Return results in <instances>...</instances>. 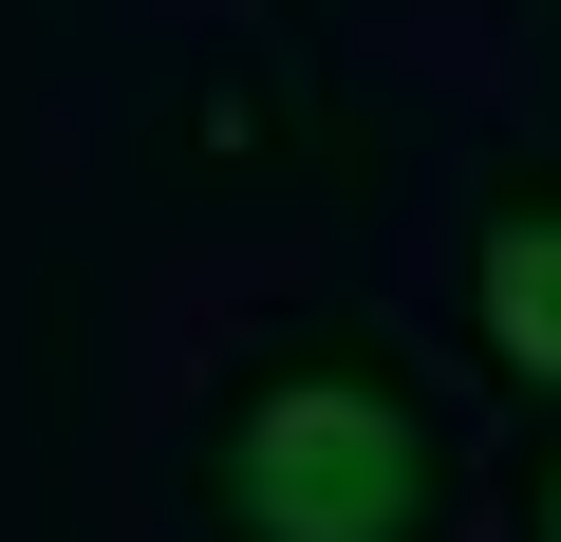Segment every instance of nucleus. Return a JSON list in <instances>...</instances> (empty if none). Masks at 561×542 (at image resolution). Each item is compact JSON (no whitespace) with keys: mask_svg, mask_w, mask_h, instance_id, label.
Segmentation results:
<instances>
[{"mask_svg":"<svg viewBox=\"0 0 561 542\" xmlns=\"http://www.w3.org/2000/svg\"><path fill=\"white\" fill-rule=\"evenodd\" d=\"M187 505H206V542H449V505H468L449 374H431L393 319L262 337V356L206 374Z\"/></svg>","mask_w":561,"mask_h":542,"instance_id":"f257e3e1","label":"nucleus"},{"mask_svg":"<svg viewBox=\"0 0 561 542\" xmlns=\"http://www.w3.org/2000/svg\"><path fill=\"white\" fill-rule=\"evenodd\" d=\"M468 356H486V393L561 412V150H524L468 206Z\"/></svg>","mask_w":561,"mask_h":542,"instance_id":"f03ea898","label":"nucleus"},{"mask_svg":"<svg viewBox=\"0 0 561 542\" xmlns=\"http://www.w3.org/2000/svg\"><path fill=\"white\" fill-rule=\"evenodd\" d=\"M505 523H524V542H561V412H524V486H505Z\"/></svg>","mask_w":561,"mask_h":542,"instance_id":"7ed1b4c3","label":"nucleus"}]
</instances>
